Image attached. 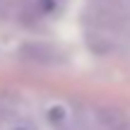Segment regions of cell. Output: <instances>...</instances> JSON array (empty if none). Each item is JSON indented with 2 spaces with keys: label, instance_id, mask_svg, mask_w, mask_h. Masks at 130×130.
Wrapping results in <instances>:
<instances>
[{
  "label": "cell",
  "instance_id": "6da1fadb",
  "mask_svg": "<svg viewBox=\"0 0 130 130\" xmlns=\"http://www.w3.org/2000/svg\"><path fill=\"white\" fill-rule=\"evenodd\" d=\"M89 12H92L94 27L104 29L108 34L121 31L130 19L125 0H89Z\"/></svg>",
  "mask_w": 130,
  "mask_h": 130
},
{
  "label": "cell",
  "instance_id": "7a4b0ae2",
  "mask_svg": "<svg viewBox=\"0 0 130 130\" xmlns=\"http://www.w3.org/2000/svg\"><path fill=\"white\" fill-rule=\"evenodd\" d=\"M128 116L116 106H99L92 111V130H125Z\"/></svg>",
  "mask_w": 130,
  "mask_h": 130
},
{
  "label": "cell",
  "instance_id": "3957f363",
  "mask_svg": "<svg viewBox=\"0 0 130 130\" xmlns=\"http://www.w3.org/2000/svg\"><path fill=\"white\" fill-rule=\"evenodd\" d=\"M22 56L34 63H53L56 60V51L51 46H46V43H27L22 48Z\"/></svg>",
  "mask_w": 130,
  "mask_h": 130
},
{
  "label": "cell",
  "instance_id": "277c9868",
  "mask_svg": "<svg viewBox=\"0 0 130 130\" xmlns=\"http://www.w3.org/2000/svg\"><path fill=\"white\" fill-rule=\"evenodd\" d=\"M5 130H39V128H36V123H34L31 118L12 113V116L5 118Z\"/></svg>",
  "mask_w": 130,
  "mask_h": 130
},
{
  "label": "cell",
  "instance_id": "5b68a950",
  "mask_svg": "<svg viewBox=\"0 0 130 130\" xmlns=\"http://www.w3.org/2000/svg\"><path fill=\"white\" fill-rule=\"evenodd\" d=\"M125 7H128V14H130V0H125Z\"/></svg>",
  "mask_w": 130,
  "mask_h": 130
},
{
  "label": "cell",
  "instance_id": "8992f818",
  "mask_svg": "<svg viewBox=\"0 0 130 130\" xmlns=\"http://www.w3.org/2000/svg\"><path fill=\"white\" fill-rule=\"evenodd\" d=\"M125 130H130V118H128V125H125Z\"/></svg>",
  "mask_w": 130,
  "mask_h": 130
}]
</instances>
